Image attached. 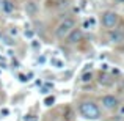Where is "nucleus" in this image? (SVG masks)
<instances>
[{
	"label": "nucleus",
	"mask_w": 124,
	"mask_h": 121,
	"mask_svg": "<svg viewBox=\"0 0 124 121\" xmlns=\"http://www.w3.org/2000/svg\"><path fill=\"white\" fill-rule=\"evenodd\" d=\"M118 21H119V17L115 11H105L102 14V25L105 28L113 30V28L116 27V24H118Z\"/></svg>",
	"instance_id": "obj_3"
},
{
	"label": "nucleus",
	"mask_w": 124,
	"mask_h": 121,
	"mask_svg": "<svg viewBox=\"0 0 124 121\" xmlns=\"http://www.w3.org/2000/svg\"><path fill=\"white\" fill-rule=\"evenodd\" d=\"M54 104H55V96H47L44 99V105L50 107V105H54Z\"/></svg>",
	"instance_id": "obj_12"
},
{
	"label": "nucleus",
	"mask_w": 124,
	"mask_h": 121,
	"mask_svg": "<svg viewBox=\"0 0 124 121\" xmlns=\"http://www.w3.org/2000/svg\"><path fill=\"white\" fill-rule=\"evenodd\" d=\"M108 41L112 42V44H121V42H124V32L123 30H116V28L110 30Z\"/></svg>",
	"instance_id": "obj_5"
},
{
	"label": "nucleus",
	"mask_w": 124,
	"mask_h": 121,
	"mask_svg": "<svg viewBox=\"0 0 124 121\" xmlns=\"http://www.w3.org/2000/svg\"><path fill=\"white\" fill-rule=\"evenodd\" d=\"M101 104H102L104 109H107V110H115L116 107H119L118 97L113 96V94H105V96L101 99Z\"/></svg>",
	"instance_id": "obj_4"
},
{
	"label": "nucleus",
	"mask_w": 124,
	"mask_h": 121,
	"mask_svg": "<svg viewBox=\"0 0 124 121\" xmlns=\"http://www.w3.org/2000/svg\"><path fill=\"white\" fill-rule=\"evenodd\" d=\"M24 8H25V13H27V16H30V17H35V16L38 14V11H39V6H38V3L33 2V0L27 2Z\"/></svg>",
	"instance_id": "obj_7"
},
{
	"label": "nucleus",
	"mask_w": 124,
	"mask_h": 121,
	"mask_svg": "<svg viewBox=\"0 0 124 121\" xmlns=\"http://www.w3.org/2000/svg\"><path fill=\"white\" fill-rule=\"evenodd\" d=\"M3 42H5V44H8V46H13V44H14V40H13V38L5 36V38H3Z\"/></svg>",
	"instance_id": "obj_15"
},
{
	"label": "nucleus",
	"mask_w": 124,
	"mask_h": 121,
	"mask_svg": "<svg viewBox=\"0 0 124 121\" xmlns=\"http://www.w3.org/2000/svg\"><path fill=\"white\" fill-rule=\"evenodd\" d=\"M99 83H101V85H104V87H108V85H112V83H113V80H112V77L107 76V74H101Z\"/></svg>",
	"instance_id": "obj_9"
},
{
	"label": "nucleus",
	"mask_w": 124,
	"mask_h": 121,
	"mask_svg": "<svg viewBox=\"0 0 124 121\" xmlns=\"http://www.w3.org/2000/svg\"><path fill=\"white\" fill-rule=\"evenodd\" d=\"M82 38H83V32L80 28H74L66 36V40H68V44H77L79 41H82Z\"/></svg>",
	"instance_id": "obj_6"
},
{
	"label": "nucleus",
	"mask_w": 124,
	"mask_h": 121,
	"mask_svg": "<svg viewBox=\"0 0 124 121\" xmlns=\"http://www.w3.org/2000/svg\"><path fill=\"white\" fill-rule=\"evenodd\" d=\"M9 33H11V36H17L19 32H17V28H16V27H13L11 30H9Z\"/></svg>",
	"instance_id": "obj_16"
},
{
	"label": "nucleus",
	"mask_w": 124,
	"mask_h": 121,
	"mask_svg": "<svg viewBox=\"0 0 124 121\" xmlns=\"http://www.w3.org/2000/svg\"><path fill=\"white\" fill-rule=\"evenodd\" d=\"M79 110H80V113H82V116H83V118H86V120H99L101 118L99 107H97L94 102H90V101L80 104Z\"/></svg>",
	"instance_id": "obj_1"
},
{
	"label": "nucleus",
	"mask_w": 124,
	"mask_h": 121,
	"mask_svg": "<svg viewBox=\"0 0 124 121\" xmlns=\"http://www.w3.org/2000/svg\"><path fill=\"white\" fill-rule=\"evenodd\" d=\"M50 65L54 68H57V69H61V68H64V61L60 60V58H52L50 60Z\"/></svg>",
	"instance_id": "obj_10"
},
{
	"label": "nucleus",
	"mask_w": 124,
	"mask_h": 121,
	"mask_svg": "<svg viewBox=\"0 0 124 121\" xmlns=\"http://www.w3.org/2000/svg\"><path fill=\"white\" fill-rule=\"evenodd\" d=\"M0 11H3L5 14H11L14 11V3L11 0H0Z\"/></svg>",
	"instance_id": "obj_8"
},
{
	"label": "nucleus",
	"mask_w": 124,
	"mask_h": 121,
	"mask_svg": "<svg viewBox=\"0 0 124 121\" xmlns=\"http://www.w3.org/2000/svg\"><path fill=\"white\" fill-rule=\"evenodd\" d=\"M119 116H124V104H121L119 107Z\"/></svg>",
	"instance_id": "obj_17"
},
{
	"label": "nucleus",
	"mask_w": 124,
	"mask_h": 121,
	"mask_svg": "<svg viewBox=\"0 0 124 121\" xmlns=\"http://www.w3.org/2000/svg\"><path fill=\"white\" fill-rule=\"evenodd\" d=\"M33 30H31V28H25V36L27 38H30V40H33Z\"/></svg>",
	"instance_id": "obj_14"
},
{
	"label": "nucleus",
	"mask_w": 124,
	"mask_h": 121,
	"mask_svg": "<svg viewBox=\"0 0 124 121\" xmlns=\"http://www.w3.org/2000/svg\"><path fill=\"white\" fill-rule=\"evenodd\" d=\"M74 27H76L74 19H64V21H61L60 24H58V27L55 28V36L60 38V40H64V38L74 30Z\"/></svg>",
	"instance_id": "obj_2"
},
{
	"label": "nucleus",
	"mask_w": 124,
	"mask_h": 121,
	"mask_svg": "<svg viewBox=\"0 0 124 121\" xmlns=\"http://www.w3.org/2000/svg\"><path fill=\"white\" fill-rule=\"evenodd\" d=\"M31 76H33V74H28V76H25V74H19V82H22V83H27V82L30 80Z\"/></svg>",
	"instance_id": "obj_13"
},
{
	"label": "nucleus",
	"mask_w": 124,
	"mask_h": 121,
	"mask_svg": "<svg viewBox=\"0 0 124 121\" xmlns=\"http://www.w3.org/2000/svg\"><path fill=\"white\" fill-rule=\"evenodd\" d=\"M82 83H88V82H91L93 80V73L91 71H85V73L82 74Z\"/></svg>",
	"instance_id": "obj_11"
}]
</instances>
